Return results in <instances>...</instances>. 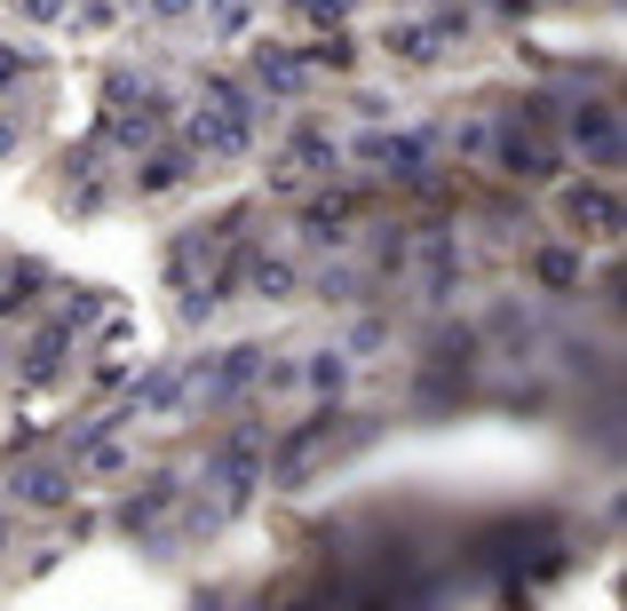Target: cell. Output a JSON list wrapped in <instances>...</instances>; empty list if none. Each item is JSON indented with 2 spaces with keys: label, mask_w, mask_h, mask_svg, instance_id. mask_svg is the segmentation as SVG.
Here are the masks:
<instances>
[{
  "label": "cell",
  "mask_w": 627,
  "mask_h": 611,
  "mask_svg": "<svg viewBox=\"0 0 627 611\" xmlns=\"http://www.w3.org/2000/svg\"><path fill=\"white\" fill-rule=\"evenodd\" d=\"M191 144H200V159H239L254 144V112L239 104H207L200 120H191Z\"/></svg>",
  "instance_id": "obj_1"
},
{
  "label": "cell",
  "mask_w": 627,
  "mask_h": 611,
  "mask_svg": "<svg viewBox=\"0 0 627 611\" xmlns=\"http://www.w3.org/2000/svg\"><path fill=\"white\" fill-rule=\"evenodd\" d=\"M254 373H262V350H254V342H239V350H223V365L207 373V397H215V405H223V397H239V389L254 382Z\"/></svg>",
  "instance_id": "obj_2"
},
{
  "label": "cell",
  "mask_w": 627,
  "mask_h": 611,
  "mask_svg": "<svg viewBox=\"0 0 627 611\" xmlns=\"http://www.w3.org/2000/svg\"><path fill=\"white\" fill-rule=\"evenodd\" d=\"M326 437H334V414H318V421H310V429H303V437H294V445L278 453V477H286V485H303V468L326 453Z\"/></svg>",
  "instance_id": "obj_3"
},
{
  "label": "cell",
  "mask_w": 627,
  "mask_h": 611,
  "mask_svg": "<svg viewBox=\"0 0 627 611\" xmlns=\"http://www.w3.org/2000/svg\"><path fill=\"white\" fill-rule=\"evenodd\" d=\"M183 389H191V382H183L175 365H168V373H151V382L136 389V414H175V405H183Z\"/></svg>",
  "instance_id": "obj_4"
},
{
  "label": "cell",
  "mask_w": 627,
  "mask_h": 611,
  "mask_svg": "<svg viewBox=\"0 0 627 611\" xmlns=\"http://www.w3.org/2000/svg\"><path fill=\"white\" fill-rule=\"evenodd\" d=\"M247 286H254L262 302H286V294H294V270L271 262V254H247Z\"/></svg>",
  "instance_id": "obj_5"
},
{
  "label": "cell",
  "mask_w": 627,
  "mask_h": 611,
  "mask_svg": "<svg viewBox=\"0 0 627 611\" xmlns=\"http://www.w3.org/2000/svg\"><path fill=\"white\" fill-rule=\"evenodd\" d=\"M254 80L278 88V95H294V88H303V64H294L286 48H262V56H254Z\"/></svg>",
  "instance_id": "obj_6"
},
{
  "label": "cell",
  "mask_w": 627,
  "mask_h": 611,
  "mask_svg": "<svg viewBox=\"0 0 627 611\" xmlns=\"http://www.w3.org/2000/svg\"><path fill=\"white\" fill-rule=\"evenodd\" d=\"M565 207H572V223H580V230H612V223H619V207H612V191H572Z\"/></svg>",
  "instance_id": "obj_7"
},
{
  "label": "cell",
  "mask_w": 627,
  "mask_h": 611,
  "mask_svg": "<svg viewBox=\"0 0 627 611\" xmlns=\"http://www.w3.org/2000/svg\"><path fill=\"white\" fill-rule=\"evenodd\" d=\"M16 493H24L32 508H56V500H64V468H48V461H41V468H24Z\"/></svg>",
  "instance_id": "obj_8"
},
{
  "label": "cell",
  "mask_w": 627,
  "mask_h": 611,
  "mask_svg": "<svg viewBox=\"0 0 627 611\" xmlns=\"http://www.w3.org/2000/svg\"><path fill=\"white\" fill-rule=\"evenodd\" d=\"M389 56L429 64V56H437V32H429V24H398V32H389Z\"/></svg>",
  "instance_id": "obj_9"
},
{
  "label": "cell",
  "mask_w": 627,
  "mask_h": 611,
  "mask_svg": "<svg viewBox=\"0 0 627 611\" xmlns=\"http://www.w3.org/2000/svg\"><path fill=\"white\" fill-rule=\"evenodd\" d=\"M80 461L95 468V477H119V468H127V445H112V437H80Z\"/></svg>",
  "instance_id": "obj_10"
},
{
  "label": "cell",
  "mask_w": 627,
  "mask_h": 611,
  "mask_svg": "<svg viewBox=\"0 0 627 611\" xmlns=\"http://www.w3.org/2000/svg\"><path fill=\"white\" fill-rule=\"evenodd\" d=\"M175 183H183V151H159L144 167V191H175Z\"/></svg>",
  "instance_id": "obj_11"
},
{
  "label": "cell",
  "mask_w": 627,
  "mask_h": 611,
  "mask_svg": "<svg viewBox=\"0 0 627 611\" xmlns=\"http://www.w3.org/2000/svg\"><path fill=\"white\" fill-rule=\"evenodd\" d=\"M342 373H350L342 350H318V358H310V389H342Z\"/></svg>",
  "instance_id": "obj_12"
},
{
  "label": "cell",
  "mask_w": 627,
  "mask_h": 611,
  "mask_svg": "<svg viewBox=\"0 0 627 611\" xmlns=\"http://www.w3.org/2000/svg\"><path fill=\"white\" fill-rule=\"evenodd\" d=\"M540 279H548V286H572L580 262H572V254H540Z\"/></svg>",
  "instance_id": "obj_13"
},
{
  "label": "cell",
  "mask_w": 627,
  "mask_h": 611,
  "mask_svg": "<svg viewBox=\"0 0 627 611\" xmlns=\"http://www.w3.org/2000/svg\"><path fill=\"white\" fill-rule=\"evenodd\" d=\"M144 9H151V16H183V9H191V0H144Z\"/></svg>",
  "instance_id": "obj_14"
},
{
  "label": "cell",
  "mask_w": 627,
  "mask_h": 611,
  "mask_svg": "<svg viewBox=\"0 0 627 611\" xmlns=\"http://www.w3.org/2000/svg\"><path fill=\"white\" fill-rule=\"evenodd\" d=\"M16 151V120H0V159H9Z\"/></svg>",
  "instance_id": "obj_15"
},
{
  "label": "cell",
  "mask_w": 627,
  "mask_h": 611,
  "mask_svg": "<svg viewBox=\"0 0 627 611\" xmlns=\"http://www.w3.org/2000/svg\"><path fill=\"white\" fill-rule=\"evenodd\" d=\"M24 9H32V16H56V9H64V0H24Z\"/></svg>",
  "instance_id": "obj_16"
},
{
  "label": "cell",
  "mask_w": 627,
  "mask_h": 611,
  "mask_svg": "<svg viewBox=\"0 0 627 611\" xmlns=\"http://www.w3.org/2000/svg\"><path fill=\"white\" fill-rule=\"evenodd\" d=\"M0 279H9V270H0Z\"/></svg>",
  "instance_id": "obj_17"
}]
</instances>
